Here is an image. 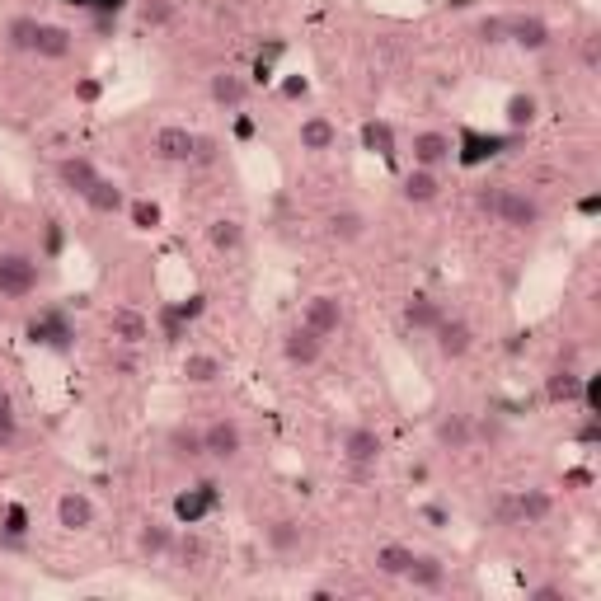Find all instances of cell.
I'll return each mask as SVG.
<instances>
[{"mask_svg": "<svg viewBox=\"0 0 601 601\" xmlns=\"http://www.w3.org/2000/svg\"><path fill=\"white\" fill-rule=\"evenodd\" d=\"M38 282H43V268H38L33 254H24V249H5L0 254V296L5 301H29L38 292Z\"/></svg>", "mask_w": 601, "mask_h": 601, "instance_id": "cell-1", "label": "cell"}, {"mask_svg": "<svg viewBox=\"0 0 601 601\" xmlns=\"http://www.w3.org/2000/svg\"><path fill=\"white\" fill-rule=\"evenodd\" d=\"M339 451H343V461L353 465L357 475H367V470H376L381 465V456H386V437L376 428H343V437H339Z\"/></svg>", "mask_w": 601, "mask_h": 601, "instance_id": "cell-2", "label": "cell"}, {"mask_svg": "<svg viewBox=\"0 0 601 601\" xmlns=\"http://www.w3.org/2000/svg\"><path fill=\"white\" fill-rule=\"evenodd\" d=\"M202 451H207V461H221V465L240 461V456H245V428H240L231 414L212 418V423L202 428Z\"/></svg>", "mask_w": 601, "mask_h": 601, "instance_id": "cell-3", "label": "cell"}, {"mask_svg": "<svg viewBox=\"0 0 601 601\" xmlns=\"http://www.w3.org/2000/svg\"><path fill=\"white\" fill-rule=\"evenodd\" d=\"M540 202L526 193V188H498V207H494V221L498 226H508V231H536L540 226Z\"/></svg>", "mask_w": 601, "mask_h": 601, "instance_id": "cell-4", "label": "cell"}, {"mask_svg": "<svg viewBox=\"0 0 601 601\" xmlns=\"http://www.w3.org/2000/svg\"><path fill=\"white\" fill-rule=\"evenodd\" d=\"M301 324L315 329V334L329 343L343 324H348V310H343V301L334 292H315V296H306V306H301Z\"/></svg>", "mask_w": 601, "mask_h": 601, "instance_id": "cell-5", "label": "cell"}, {"mask_svg": "<svg viewBox=\"0 0 601 601\" xmlns=\"http://www.w3.org/2000/svg\"><path fill=\"white\" fill-rule=\"evenodd\" d=\"M432 348H437L442 362H461V357H470V348H475V329H470V320H461V315H442L437 329H432Z\"/></svg>", "mask_w": 601, "mask_h": 601, "instance_id": "cell-6", "label": "cell"}, {"mask_svg": "<svg viewBox=\"0 0 601 601\" xmlns=\"http://www.w3.org/2000/svg\"><path fill=\"white\" fill-rule=\"evenodd\" d=\"M451 155H456V141L447 137V132H437V127H428V132H414V141H409V160H414L418 170H447Z\"/></svg>", "mask_w": 601, "mask_h": 601, "instance_id": "cell-7", "label": "cell"}, {"mask_svg": "<svg viewBox=\"0 0 601 601\" xmlns=\"http://www.w3.org/2000/svg\"><path fill=\"white\" fill-rule=\"evenodd\" d=\"M503 43L522 47V52H545V47L555 43V29L540 15H508L503 19Z\"/></svg>", "mask_w": 601, "mask_h": 601, "instance_id": "cell-8", "label": "cell"}, {"mask_svg": "<svg viewBox=\"0 0 601 601\" xmlns=\"http://www.w3.org/2000/svg\"><path fill=\"white\" fill-rule=\"evenodd\" d=\"M155 155L165 160V165H193V151H198V132H188V127L170 123L155 132Z\"/></svg>", "mask_w": 601, "mask_h": 601, "instance_id": "cell-9", "label": "cell"}, {"mask_svg": "<svg viewBox=\"0 0 601 601\" xmlns=\"http://www.w3.org/2000/svg\"><path fill=\"white\" fill-rule=\"evenodd\" d=\"M282 357H287L292 367L306 371V367H315V362L324 357V339L315 334V329H306V324H292V329L282 334Z\"/></svg>", "mask_w": 601, "mask_h": 601, "instance_id": "cell-10", "label": "cell"}, {"mask_svg": "<svg viewBox=\"0 0 601 601\" xmlns=\"http://www.w3.org/2000/svg\"><path fill=\"white\" fill-rule=\"evenodd\" d=\"M108 339L118 343V348H141V343L151 339V320L132 306H118L108 315Z\"/></svg>", "mask_w": 601, "mask_h": 601, "instance_id": "cell-11", "label": "cell"}, {"mask_svg": "<svg viewBox=\"0 0 601 601\" xmlns=\"http://www.w3.org/2000/svg\"><path fill=\"white\" fill-rule=\"evenodd\" d=\"M432 437H437V447L442 451H470L475 447V418L470 414H442L437 423H432Z\"/></svg>", "mask_w": 601, "mask_h": 601, "instance_id": "cell-12", "label": "cell"}, {"mask_svg": "<svg viewBox=\"0 0 601 601\" xmlns=\"http://www.w3.org/2000/svg\"><path fill=\"white\" fill-rule=\"evenodd\" d=\"M165 451H170V461H179V465L207 461V451H202V428L198 423H174V428L165 432Z\"/></svg>", "mask_w": 601, "mask_h": 601, "instance_id": "cell-13", "label": "cell"}, {"mask_svg": "<svg viewBox=\"0 0 601 601\" xmlns=\"http://www.w3.org/2000/svg\"><path fill=\"white\" fill-rule=\"evenodd\" d=\"M71 47H76V33L66 29V24H47V19H38L33 57H43V62H66V57H71Z\"/></svg>", "mask_w": 601, "mask_h": 601, "instance_id": "cell-14", "label": "cell"}, {"mask_svg": "<svg viewBox=\"0 0 601 601\" xmlns=\"http://www.w3.org/2000/svg\"><path fill=\"white\" fill-rule=\"evenodd\" d=\"M324 235L339 249L362 245V240H367V216L357 212V207H339V212H329V221H324Z\"/></svg>", "mask_w": 601, "mask_h": 601, "instance_id": "cell-15", "label": "cell"}, {"mask_svg": "<svg viewBox=\"0 0 601 601\" xmlns=\"http://www.w3.org/2000/svg\"><path fill=\"white\" fill-rule=\"evenodd\" d=\"M207 99H212L216 108L235 113V108H245V99H249V80L240 76V71H216V76L207 80Z\"/></svg>", "mask_w": 601, "mask_h": 601, "instance_id": "cell-16", "label": "cell"}, {"mask_svg": "<svg viewBox=\"0 0 601 601\" xmlns=\"http://www.w3.org/2000/svg\"><path fill=\"white\" fill-rule=\"evenodd\" d=\"M296 141H301V151L324 155V151H334L339 127H334V118H324V113H306V118H301V127H296Z\"/></svg>", "mask_w": 601, "mask_h": 601, "instance_id": "cell-17", "label": "cell"}, {"mask_svg": "<svg viewBox=\"0 0 601 601\" xmlns=\"http://www.w3.org/2000/svg\"><path fill=\"white\" fill-rule=\"evenodd\" d=\"M57 526L62 531H90L94 526V498L80 494V489H66L57 498Z\"/></svg>", "mask_w": 601, "mask_h": 601, "instance_id": "cell-18", "label": "cell"}, {"mask_svg": "<svg viewBox=\"0 0 601 601\" xmlns=\"http://www.w3.org/2000/svg\"><path fill=\"white\" fill-rule=\"evenodd\" d=\"M174 550V526L170 522H141L137 526V555L141 559H151V564H160V559H170Z\"/></svg>", "mask_w": 601, "mask_h": 601, "instance_id": "cell-19", "label": "cell"}, {"mask_svg": "<svg viewBox=\"0 0 601 601\" xmlns=\"http://www.w3.org/2000/svg\"><path fill=\"white\" fill-rule=\"evenodd\" d=\"M400 198L409 202V207H428V202H437V198H442V174H437V170H418V165H414V170L400 179Z\"/></svg>", "mask_w": 601, "mask_h": 601, "instance_id": "cell-20", "label": "cell"}, {"mask_svg": "<svg viewBox=\"0 0 601 601\" xmlns=\"http://www.w3.org/2000/svg\"><path fill=\"white\" fill-rule=\"evenodd\" d=\"M587 395V376L573 367H555L545 376V400L550 404H578Z\"/></svg>", "mask_w": 601, "mask_h": 601, "instance_id": "cell-21", "label": "cell"}, {"mask_svg": "<svg viewBox=\"0 0 601 601\" xmlns=\"http://www.w3.org/2000/svg\"><path fill=\"white\" fill-rule=\"evenodd\" d=\"M85 207H90L94 216H118V212H127V193H123V184L118 179H94L90 188H85Z\"/></svg>", "mask_w": 601, "mask_h": 601, "instance_id": "cell-22", "label": "cell"}, {"mask_svg": "<svg viewBox=\"0 0 601 601\" xmlns=\"http://www.w3.org/2000/svg\"><path fill=\"white\" fill-rule=\"evenodd\" d=\"M207 555H212V545H207V536H202V531H174V550H170V559L179 564V569L198 573L202 564H207Z\"/></svg>", "mask_w": 601, "mask_h": 601, "instance_id": "cell-23", "label": "cell"}, {"mask_svg": "<svg viewBox=\"0 0 601 601\" xmlns=\"http://www.w3.org/2000/svg\"><path fill=\"white\" fill-rule=\"evenodd\" d=\"M263 545L273 550V555H296L301 545H306V531H301V522H292V517H278V522L263 526Z\"/></svg>", "mask_w": 601, "mask_h": 601, "instance_id": "cell-24", "label": "cell"}, {"mask_svg": "<svg viewBox=\"0 0 601 601\" xmlns=\"http://www.w3.org/2000/svg\"><path fill=\"white\" fill-rule=\"evenodd\" d=\"M404 583L414 592H442L447 587V564L437 555H414V569L404 573Z\"/></svg>", "mask_w": 601, "mask_h": 601, "instance_id": "cell-25", "label": "cell"}, {"mask_svg": "<svg viewBox=\"0 0 601 601\" xmlns=\"http://www.w3.org/2000/svg\"><path fill=\"white\" fill-rule=\"evenodd\" d=\"M442 315H447V310H442V301H432V296H414V301H404V310H400L404 329H414V334H432Z\"/></svg>", "mask_w": 601, "mask_h": 601, "instance_id": "cell-26", "label": "cell"}, {"mask_svg": "<svg viewBox=\"0 0 601 601\" xmlns=\"http://www.w3.org/2000/svg\"><path fill=\"white\" fill-rule=\"evenodd\" d=\"M57 179H62V188L85 198V188L99 179V165H94L90 155H66V160H57Z\"/></svg>", "mask_w": 601, "mask_h": 601, "instance_id": "cell-27", "label": "cell"}, {"mask_svg": "<svg viewBox=\"0 0 601 601\" xmlns=\"http://www.w3.org/2000/svg\"><path fill=\"white\" fill-rule=\"evenodd\" d=\"M179 376H184L188 386H216V381L226 376V367H221L216 353H188L184 362H179Z\"/></svg>", "mask_w": 601, "mask_h": 601, "instance_id": "cell-28", "label": "cell"}, {"mask_svg": "<svg viewBox=\"0 0 601 601\" xmlns=\"http://www.w3.org/2000/svg\"><path fill=\"white\" fill-rule=\"evenodd\" d=\"M207 245L216 254H235V249H245V221H235V216H216L212 226H207Z\"/></svg>", "mask_w": 601, "mask_h": 601, "instance_id": "cell-29", "label": "cell"}, {"mask_svg": "<svg viewBox=\"0 0 601 601\" xmlns=\"http://www.w3.org/2000/svg\"><path fill=\"white\" fill-rule=\"evenodd\" d=\"M414 555H418V550H409V545H400V540H390V545H381V550H376V559H371V564H376V573H381V578H404V573L414 569Z\"/></svg>", "mask_w": 601, "mask_h": 601, "instance_id": "cell-30", "label": "cell"}, {"mask_svg": "<svg viewBox=\"0 0 601 601\" xmlns=\"http://www.w3.org/2000/svg\"><path fill=\"white\" fill-rule=\"evenodd\" d=\"M517 512H522V526L550 522V512H555V494H550V489H522V494H517Z\"/></svg>", "mask_w": 601, "mask_h": 601, "instance_id": "cell-31", "label": "cell"}, {"mask_svg": "<svg viewBox=\"0 0 601 601\" xmlns=\"http://www.w3.org/2000/svg\"><path fill=\"white\" fill-rule=\"evenodd\" d=\"M33 38H38V19H33V15L10 19V29H5V43H10V52H33Z\"/></svg>", "mask_w": 601, "mask_h": 601, "instance_id": "cell-32", "label": "cell"}, {"mask_svg": "<svg viewBox=\"0 0 601 601\" xmlns=\"http://www.w3.org/2000/svg\"><path fill=\"white\" fill-rule=\"evenodd\" d=\"M536 113H540L536 94H512L508 99V127H531L536 123Z\"/></svg>", "mask_w": 601, "mask_h": 601, "instance_id": "cell-33", "label": "cell"}, {"mask_svg": "<svg viewBox=\"0 0 601 601\" xmlns=\"http://www.w3.org/2000/svg\"><path fill=\"white\" fill-rule=\"evenodd\" d=\"M489 522L494 526H522V512H517V494H498L494 498V508H489Z\"/></svg>", "mask_w": 601, "mask_h": 601, "instance_id": "cell-34", "label": "cell"}, {"mask_svg": "<svg viewBox=\"0 0 601 601\" xmlns=\"http://www.w3.org/2000/svg\"><path fill=\"white\" fill-rule=\"evenodd\" d=\"M508 437V423L498 414H484V418H475V442H489V447H498Z\"/></svg>", "mask_w": 601, "mask_h": 601, "instance_id": "cell-35", "label": "cell"}, {"mask_svg": "<svg viewBox=\"0 0 601 601\" xmlns=\"http://www.w3.org/2000/svg\"><path fill=\"white\" fill-rule=\"evenodd\" d=\"M160 334H165V343H184V334H188L184 310H174V306L160 310Z\"/></svg>", "mask_w": 601, "mask_h": 601, "instance_id": "cell-36", "label": "cell"}, {"mask_svg": "<svg viewBox=\"0 0 601 601\" xmlns=\"http://www.w3.org/2000/svg\"><path fill=\"white\" fill-rule=\"evenodd\" d=\"M498 188H503V184H484V188L475 193V207L489 216V221H494V207H498Z\"/></svg>", "mask_w": 601, "mask_h": 601, "instance_id": "cell-37", "label": "cell"}, {"mask_svg": "<svg viewBox=\"0 0 601 601\" xmlns=\"http://www.w3.org/2000/svg\"><path fill=\"white\" fill-rule=\"evenodd\" d=\"M0 428H19V414H15V395L0 386Z\"/></svg>", "mask_w": 601, "mask_h": 601, "instance_id": "cell-38", "label": "cell"}, {"mask_svg": "<svg viewBox=\"0 0 601 601\" xmlns=\"http://www.w3.org/2000/svg\"><path fill=\"white\" fill-rule=\"evenodd\" d=\"M141 15H146V24H170L174 5H170V0H151V5H146V10H141Z\"/></svg>", "mask_w": 601, "mask_h": 601, "instance_id": "cell-39", "label": "cell"}, {"mask_svg": "<svg viewBox=\"0 0 601 601\" xmlns=\"http://www.w3.org/2000/svg\"><path fill=\"white\" fill-rule=\"evenodd\" d=\"M423 522H428V526H437V531H442V526H447L451 517H447V508H437V503H428V508H423Z\"/></svg>", "mask_w": 601, "mask_h": 601, "instance_id": "cell-40", "label": "cell"}, {"mask_svg": "<svg viewBox=\"0 0 601 601\" xmlns=\"http://www.w3.org/2000/svg\"><path fill=\"white\" fill-rule=\"evenodd\" d=\"M479 33H484V43H503V19H484Z\"/></svg>", "mask_w": 601, "mask_h": 601, "instance_id": "cell-41", "label": "cell"}, {"mask_svg": "<svg viewBox=\"0 0 601 601\" xmlns=\"http://www.w3.org/2000/svg\"><path fill=\"white\" fill-rule=\"evenodd\" d=\"M531 597H536V601H564V587H555V583L531 587Z\"/></svg>", "mask_w": 601, "mask_h": 601, "instance_id": "cell-42", "label": "cell"}, {"mask_svg": "<svg viewBox=\"0 0 601 601\" xmlns=\"http://www.w3.org/2000/svg\"><path fill=\"white\" fill-rule=\"evenodd\" d=\"M132 216H137L141 226H155V207H146V202H137V207H132Z\"/></svg>", "mask_w": 601, "mask_h": 601, "instance_id": "cell-43", "label": "cell"}, {"mask_svg": "<svg viewBox=\"0 0 601 601\" xmlns=\"http://www.w3.org/2000/svg\"><path fill=\"white\" fill-rule=\"evenodd\" d=\"M19 442V428H0V451H10Z\"/></svg>", "mask_w": 601, "mask_h": 601, "instance_id": "cell-44", "label": "cell"}]
</instances>
